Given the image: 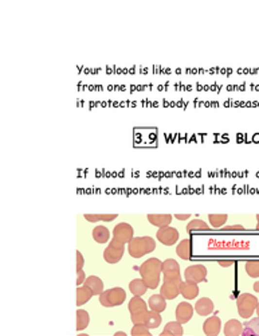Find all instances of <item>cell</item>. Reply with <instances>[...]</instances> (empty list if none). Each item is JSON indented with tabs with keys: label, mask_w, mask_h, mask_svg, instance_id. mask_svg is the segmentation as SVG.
<instances>
[{
	"label": "cell",
	"mask_w": 259,
	"mask_h": 336,
	"mask_svg": "<svg viewBox=\"0 0 259 336\" xmlns=\"http://www.w3.org/2000/svg\"><path fill=\"white\" fill-rule=\"evenodd\" d=\"M163 273V262L158 258H149L140 266L141 279L148 288L156 289L160 284V276Z\"/></svg>",
	"instance_id": "6da1fadb"
},
{
	"label": "cell",
	"mask_w": 259,
	"mask_h": 336,
	"mask_svg": "<svg viewBox=\"0 0 259 336\" xmlns=\"http://www.w3.org/2000/svg\"><path fill=\"white\" fill-rule=\"evenodd\" d=\"M220 266L223 268H228V266H232L234 265V261H219Z\"/></svg>",
	"instance_id": "74e56055"
},
{
	"label": "cell",
	"mask_w": 259,
	"mask_h": 336,
	"mask_svg": "<svg viewBox=\"0 0 259 336\" xmlns=\"http://www.w3.org/2000/svg\"><path fill=\"white\" fill-rule=\"evenodd\" d=\"M75 315H77L75 316V330H85L90 323V315L87 314V311H85V309H78Z\"/></svg>",
	"instance_id": "7402d4cb"
},
{
	"label": "cell",
	"mask_w": 259,
	"mask_h": 336,
	"mask_svg": "<svg viewBox=\"0 0 259 336\" xmlns=\"http://www.w3.org/2000/svg\"><path fill=\"white\" fill-rule=\"evenodd\" d=\"M246 273L253 279L259 277V261H248L246 262Z\"/></svg>",
	"instance_id": "4dcf8cb0"
},
{
	"label": "cell",
	"mask_w": 259,
	"mask_h": 336,
	"mask_svg": "<svg viewBox=\"0 0 259 336\" xmlns=\"http://www.w3.org/2000/svg\"><path fill=\"white\" fill-rule=\"evenodd\" d=\"M254 291L257 292V293H259V280L257 281V282H254Z\"/></svg>",
	"instance_id": "f35d334b"
},
{
	"label": "cell",
	"mask_w": 259,
	"mask_h": 336,
	"mask_svg": "<svg viewBox=\"0 0 259 336\" xmlns=\"http://www.w3.org/2000/svg\"><path fill=\"white\" fill-rule=\"evenodd\" d=\"M180 295L187 300H192L199 295V286L195 282L183 281L180 284Z\"/></svg>",
	"instance_id": "5bb4252c"
},
{
	"label": "cell",
	"mask_w": 259,
	"mask_h": 336,
	"mask_svg": "<svg viewBox=\"0 0 259 336\" xmlns=\"http://www.w3.org/2000/svg\"><path fill=\"white\" fill-rule=\"evenodd\" d=\"M148 307L151 308V311L161 314L167 308V300L161 295H153L148 300Z\"/></svg>",
	"instance_id": "2e32d148"
},
{
	"label": "cell",
	"mask_w": 259,
	"mask_h": 336,
	"mask_svg": "<svg viewBox=\"0 0 259 336\" xmlns=\"http://www.w3.org/2000/svg\"><path fill=\"white\" fill-rule=\"evenodd\" d=\"M130 334H132V336H151V331H149L147 325L138 324L132 328Z\"/></svg>",
	"instance_id": "1f68e13d"
},
{
	"label": "cell",
	"mask_w": 259,
	"mask_h": 336,
	"mask_svg": "<svg viewBox=\"0 0 259 336\" xmlns=\"http://www.w3.org/2000/svg\"><path fill=\"white\" fill-rule=\"evenodd\" d=\"M126 299V293L122 288L116 286V288H110L104 291L100 295V302L105 308H113V307H119Z\"/></svg>",
	"instance_id": "3957f363"
},
{
	"label": "cell",
	"mask_w": 259,
	"mask_h": 336,
	"mask_svg": "<svg viewBox=\"0 0 259 336\" xmlns=\"http://www.w3.org/2000/svg\"><path fill=\"white\" fill-rule=\"evenodd\" d=\"M175 218H177L179 221H186V219L191 218V214H176Z\"/></svg>",
	"instance_id": "8d00e7d4"
},
{
	"label": "cell",
	"mask_w": 259,
	"mask_h": 336,
	"mask_svg": "<svg viewBox=\"0 0 259 336\" xmlns=\"http://www.w3.org/2000/svg\"><path fill=\"white\" fill-rule=\"evenodd\" d=\"M176 253H177V256H179L181 260H184V261L190 260L192 254L191 240H190V238H186V240L180 241V243H179L177 247H176Z\"/></svg>",
	"instance_id": "d6986e66"
},
{
	"label": "cell",
	"mask_w": 259,
	"mask_h": 336,
	"mask_svg": "<svg viewBox=\"0 0 259 336\" xmlns=\"http://www.w3.org/2000/svg\"><path fill=\"white\" fill-rule=\"evenodd\" d=\"M208 219L211 226L216 229V227H222V226L227 222L228 215H227V214H209Z\"/></svg>",
	"instance_id": "f546056e"
},
{
	"label": "cell",
	"mask_w": 259,
	"mask_h": 336,
	"mask_svg": "<svg viewBox=\"0 0 259 336\" xmlns=\"http://www.w3.org/2000/svg\"><path fill=\"white\" fill-rule=\"evenodd\" d=\"M133 234H135V230L126 222H121V224H116V227L113 229V238L119 240L122 243H129L135 238Z\"/></svg>",
	"instance_id": "ba28073f"
},
{
	"label": "cell",
	"mask_w": 259,
	"mask_h": 336,
	"mask_svg": "<svg viewBox=\"0 0 259 336\" xmlns=\"http://www.w3.org/2000/svg\"><path fill=\"white\" fill-rule=\"evenodd\" d=\"M93 296H94V293L91 292L90 288H87V286L85 285L78 286L77 288V305H84Z\"/></svg>",
	"instance_id": "484cf974"
},
{
	"label": "cell",
	"mask_w": 259,
	"mask_h": 336,
	"mask_svg": "<svg viewBox=\"0 0 259 336\" xmlns=\"http://www.w3.org/2000/svg\"><path fill=\"white\" fill-rule=\"evenodd\" d=\"M184 279L188 282H203L207 279V269L202 263H196V265H191L186 269L184 272Z\"/></svg>",
	"instance_id": "52a82bcc"
},
{
	"label": "cell",
	"mask_w": 259,
	"mask_h": 336,
	"mask_svg": "<svg viewBox=\"0 0 259 336\" xmlns=\"http://www.w3.org/2000/svg\"><path fill=\"white\" fill-rule=\"evenodd\" d=\"M209 230V226L202 219H193L190 224H187V231L193 233V231H207Z\"/></svg>",
	"instance_id": "f1b7e54d"
},
{
	"label": "cell",
	"mask_w": 259,
	"mask_h": 336,
	"mask_svg": "<svg viewBox=\"0 0 259 336\" xmlns=\"http://www.w3.org/2000/svg\"><path fill=\"white\" fill-rule=\"evenodd\" d=\"M114 336H126V334H125V332H116Z\"/></svg>",
	"instance_id": "ab89813d"
},
{
	"label": "cell",
	"mask_w": 259,
	"mask_h": 336,
	"mask_svg": "<svg viewBox=\"0 0 259 336\" xmlns=\"http://www.w3.org/2000/svg\"><path fill=\"white\" fill-rule=\"evenodd\" d=\"M258 299L250 295V293H242L241 296L238 297L237 300V307H238V314L242 316L243 319H248L254 315V312L258 308Z\"/></svg>",
	"instance_id": "277c9868"
},
{
	"label": "cell",
	"mask_w": 259,
	"mask_h": 336,
	"mask_svg": "<svg viewBox=\"0 0 259 336\" xmlns=\"http://www.w3.org/2000/svg\"><path fill=\"white\" fill-rule=\"evenodd\" d=\"M85 286L90 288L91 292L94 293V296H100L102 292H104V282L100 277L97 276H89L84 282Z\"/></svg>",
	"instance_id": "e0dca14e"
},
{
	"label": "cell",
	"mask_w": 259,
	"mask_h": 336,
	"mask_svg": "<svg viewBox=\"0 0 259 336\" xmlns=\"http://www.w3.org/2000/svg\"><path fill=\"white\" fill-rule=\"evenodd\" d=\"M156 249V241L152 237H135L128 243V252L133 258H141Z\"/></svg>",
	"instance_id": "7a4b0ae2"
},
{
	"label": "cell",
	"mask_w": 259,
	"mask_h": 336,
	"mask_svg": "<svg viewBox=\"0 0 259 336\" xmlns=\"http://www.w3.org/2000/svg\"><path fill=\"white\" fill-rule=\"evenodd\" d=\"M193 316V307L190 302L183 301L177 305L176 308V321H179L180 324H186Z\"/></svg>",
	"instance_id": "8fae6325"
},
{
	"label": "cell",
	"mask_w": 259,
	"mask_h": 336,
	"mask_svg": "<svg viewBox=\"0 0 259 336\" xmlns=\"http://www.w3.org/2000/svg\"><path fill=\"white\" fill-rule=\"evenodd\" d=\"M85 280H86V276H85L84 270H77V286L84 285Z\"/></svg>",
	"instance_id": "e575fe53"
},
{
	"label": "cell",
	"mask_w": 259,
	"mask_h": 336,
	"mask_svg": "<svg viewBox=\"0 0 259 336\" xmlns=\"http://www.w3.org/2000/svg\"><path fill=\"white\" fill-rule=\"evenodd\" d=\"M223 331L225 336H241L243 332V324L237 319H231L225 323Z\"/></svg>",
	"instance_id": "ac0fdd59"
},
{
	"label": "cell",
	"mask_w": 259,
	"mask_h": 336,
	"mask_svg": "<svg viewBox=\"0 0 259 336\" xmlns=\"http://www.w3.org/2000/svg\"><path fill=\"white\" fill-rule=\"evenodd\" d=\"M222 330V321L218 316H211L203 323V332L206 336H218Z\"/></svg>",
	"instance_id": "7c38bea8"
},
{
	"label": "cell",
	"mask_w": 259,
	"mask_h": 336,
	"mask_svg": "<svg viewBox=\"0 0 259 336\" xmlns=\"http://www.w3.org/2000/svg\"><path fill=\"white\" fill-rule=\"evenodd\" d=\"M257 315H258V319H259V304H258V308H257Z\"/></svg>",
	"instance_id": "60d3db41"
},
{
	"label": "cell",
	"mask_w": 259,
	"mask_h": 336,
	"mask_svg": "<svg viewBox=\"0 0 259 336\" xmlns=\"http://www.w3.org/2000/svg\"><path fill=\"white\" fill-rule=\"evenodd\" d=\"M223 230H228V231H242V230H244V227L243 226H241V224H235V226H225L224 229Z\"/></svg>",
	"instance_id": "d590c367"
},
{
	"label": "cell",
	"mask_w": 259,
	"mask_h": 336,
	"mask_svg": "<svg viewBox=\"0 0 259 336\" xmlns=\"http://www.w3.org/2000/svg\"><path fill=\"white\" fill-rule=\"evenodd\" d=\"M241 336H259V319H251L243 324V332Z\"/></svg>",
	"instance_id": "603a6c76"
},
{
	"label": "cell",
	"mask_w": 259,
	"mask_h": 336,
	"mask_svg": "<svg viewBox=\"0 0 259 336\" xmlns=\"http://www.w3.org/2000/svg\"><path fill=\"white\" fill-rule=\"evenodd\" d=\"M156 237H157V240L161 242L163 245H165V246H172V245H175L176 242H177V240H179V231H177L175 227H171V226H168V227H161V229L157 230Z\"/></svg>",
	"instance_id": "9c48e42d"
},
{
	"label": "cell",
	"mask_w": 259,
	"mask_h": 336,
	"mask_svg": "<svg viewBox=\"0 0 259 336\" xmlns=\"http://www.w3.org/2000/svg\"><path fill=\"white\" fill-rule=\"evenodd\" d=\"M128 309H129L130 315L138 314V312H144L148 311V304L141 297L135 296L133 299H130L129 304H128Z\"/></svg>",
	"instance_id": "ffe728a7"
},
{
	"label": "cell",
	"mask_w": 259,
	"mask_h": 336,
	"mask_svg": "<svg viewBox=\"0 0 259 336\" xmlns=\"http://www.w3.org/2000/svg\"><path fill=\"white\" fill-rule=\"evenodd\" d=\"M163 276L164 281L183 282L180 276V265L173 258H168L163 262Z\"/></svg>",
	"instance_id": "8992f818"
},
{
	"label": "cell",
	"mask_w": 259,
	"mask_h": 336,
	"mask_svg": "<svg viewBox=\"0 0 259 336\" xmlns=\"http://www.w3.org/2000/svg\"><path fill=\"white\" fill-rule=\"evenodd\" d=\"M125 252V243L119 240H114L109 242L107 247L104 250V258L107 263H117L122 258Z\"/></svg>",
	"instance_id": "5b68a950"
},
{
	"label": "cell",
	"mask_w": 259,
	"mask_h": 336,
	"mask_svg": "<svg viewBox=\"0 0 259 336\" xmlns=\"http://www.w3.org/2000/svg\"><path fill=\"white\" fill-rule=\"evenodd\" d=\"M75 257H77V270H82V268H84L85 265V258L84 256H82V253L79 252V250H77V253H75Z\"/></svg>",
	"instance_id": "836d02e7"
},
{
	"label": "cell",
	"mask_w": 259,
	"mask_h": 336,
	"mask_svg": "<svg viewBox=\"0 0 259 336\" xmlns=\"http://www.w3.org/2000/svg\"><path fill=\"white\" fill-rule=\"evenodd\" d=\"M161 324V315L155 311H148L147 319H145V325L149 330H155L158 328V325Z\"/></svg>",
	"instance_id": "83f0119b"
},
{
	"label": "cell",
	"mask_w": 259,
	"mask_h": 336,
	"mask_svg": "<svg viewBox=\"0 0 259 336\" xmlns=\"http://www.w3.org/2000/svg\"><path fill=\"white\" fill-rule=\"evenodd\" d=\"M180 284L181 282H175V281H164L163 286L160 289V295L165 300H175L180 295Z\"/></svg>",
	"instance_id": "30bf717a"
},
{
	"label": "cell",
	"mask_w": 259,
	"mask_h": 336,
	"mask_svg": "<svg viewBox=\"0 0 259 336\" xmlns=\"http://www.w3.org/2000/svg\"><path fill=\"white\" fill-rule=\"evenodd\" d=\"M183 334H184L183 324H180L179 321H169L160 336H183Z\"/></svg>",
	"instance_id": "44dd1931"
},
{
	"label": "cell",
	"mask_w": 259,
	"mask_h": 336,
	"mask_svg": "<svg viewBox=\"0 0 259 336\" xmlns=\"http://www.w3.org/2000/svg\"><path fill=\"white\" fill-rule=\"evenodd\" d=\"M93 238L94 241L98 242V243H106L110 238V233H109V229L105 227V226H96L93 229Z\"/></svg>",
	"instance_id": "cb8c5ba5"
},
{
	"label": "cell",
	"mask_w": 259,
	"mask_h": 336,
	"mask_svg": "<svg viewBox=\"0 0 259 336\" xmlns=\"http://www.w3.org/2000/svg\"><path fill=\"white\" fill-rule=\"evenodd\" d=\"M172 215L171 214H148V221L153 226H157L158 229L161 227H168L172 222Z\"/></svg>",
	"instance_id": "4fadbf2b"
},
{
	"label": "cell",
	"mask_w": 259,
	"mask_h": 336,
	"mask_svg": "<svg viewBox=\"0 0 259 336\" xmlns=\"http://www.w3.org/2000/svg\"><path fill=\"white\" fill-rule=\"evenodd\" d=\"M148 311H144V312H138V314L132 315V323L135 325L144 324L145 325V319H147Z\"/></svg>",
	"instance_id": "d6a6232c"
},
{
	"label": "cell",
	"mask_w": 259,
	"mask_h": 336,
	"mask_svg": "<svg viewBox=\"0 0 259 336\" xmlns=\"http://www.w3.org/2000/svg\"><path fill=\"white\" fill-rule=\"evenodd\" d=\"M129 289H130V292L135 295V296L141 297L142 295H145V293H147L148 286H147V284L144 282L142 279H135V280L130 281Z\"/></svg>",
	"instance_id": "d4e9b609"
},
{
	"label": "cell",
	"mask_w": 259,
	"mask_h": 336,
	"mask_svg": "<svg viewBox=\"0 0 259 336\" xmlns=\"http://www.w3.org/2000/svg\"><path fill=\"white\" fill-rule=\"evenodd\" d=\"M84 218L87 222H100V221L112 222V221L117 218V214H85Z\"/></svg>",
	"instance_id": "4316f807"
},
{
	"label": "cell",
	"mask_w": 259,
	"mask_h": 336,
	"mask_svg": "<svg viewBox=\"0 0 259 336\" xmlns=\"http://www.w3.org/2000/svg\"><path fill=\"white\" fill-rule=\"evenodd\" d=\"M195 311L200 316H207V315L212 314L214 311V302L208 297H203L200 300H197V302L195 304Z\"/></svg>",
	"instance_id": "9a60e30c"
}]
</instances>
